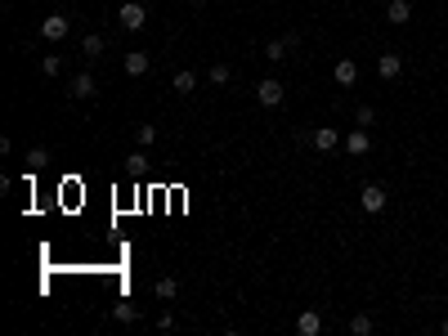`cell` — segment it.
Here are the masks:
<instances>
[{
	"label": "cell",
	"instance_id": "cell-16",
	"mask_svg": "<svg viewBox=\"0 0 448 336\" xmlns=\"http://www.w3.org/2000/svg\"><path fill=\"white\" fill-rule=\"evenodd\" d=\"M41 166H50V152H45V148H32V152H27V175H36Z\"/></svg>",
	"mask_w": 448,
	"mask_h": 336
},
{
	"label": "cell",
	"instance_id": "cell-13",
	"mask_svg": "<svg viewBox=\"0 0 448 336\" xmlns=\"http://www.w3.org/2000/svg\"><path fill=\"white\" fill-rule=\"evenodd\" d=\"M170 85H175V94H193L197 90V72H188V67H184V72L170 76Z\"/></svg>",
	"mask_w": 448,
	"mask_h": 336
},
{
	"label": "cell",
	"instance_id": "cell-11",
	"mask_svg": "<svg viewBox=\"0 0 448 336\" xmlns=\"http://www.w3.org/2000/svg\"><path fill=\"white\" fill-rule=\"evenodd\" d=\"M332 76H337V85H355L359 81V63L355 59H341L337 67H332Z\"/></svg>",
	"mask_w": 448,
	"mask_h": 336
},
{
	"label": "cell",
	"instance_id": "cell-25",
	"mask_svg": "<svg viewBox=\"0 0 448 336\" xmlns=\"http://www.w3.org/2000/svg\"><path fill=\"white\" fill-rule=\"evenodd\" d=\"M440 332H444V336H448V319H444V323H440Z\"/></svg>",
	"mask_w": 448,
	"mask_h": 336
},
{
	"label": "cell",
	"instance_id": "cell-17",
	"mask_svg": "<svg viewBox=\"0 0 448 336\" xmlns=\"http://www.w3.org/2000/svg\"><path fill=\"white\" fill-rule=\"evenodd\" d=\"M152 292L161 296V301H175V292H179V283L175 278H157V287H152Z\"/></svg>",
	"mask_w": 448,
	"mask_h": 336
},
{
	"label": "cell",
	"instance_id": "cell-14",
	"mask_svg": "<svg viewBox=\"0 0 448 336\" xmlns=\"http://www.w3.org/2000/svg\"><path fill=\"white\" fill-rule=\"evenodd\" d=\"M287 50H292L287 36H283V41H269V45H265V59H269V63H283V59H287Z\"/></svg>",
	"mask_w": 448,
	"mask_h": 336
},
{
	"label": "cell",
	"instance_id": "cell-8",
	"mask_svg": "<svg viewBox=\"0 0 448 336\" xmlns=\"http://www.w3.org/2000/svg\"><path fill=\"white\" fill-rule=\"evenodd\" d=\"M386 23H395V27L413 23V5H408V0H390L386 5Z\"/></svg>",
	"mask_w": 448,
	"mask_h": 336
},
{
	"label": "cell",
	"instance_id": "cell-1",
	"mask_svg": "<svg viewBox=\"0 0 448 336\" xmlns=\"http://www.w3.org/2000/svg\"><path fill=\"white\" fill-rule=\"evenodd\" d=\"M117 18H121V27H126V32H139V27L148 23V9L135 5V0H126V5L117 9Z\"/></svg>",
	"mask_w": 448,
	"mask_h": 336
},
{
	"label": "cell",
	"instance_id": "cell-26",
	"mask_svg": "<svg viewBox=\"0 0 448 336\" xmlns=\"http://www.w3.org/2000/svg\"><path fill=\"white\" fill-rule=\"evenodd\" d=\"M193 5H202V0H193Z\"/></svg>",
	"mask_w": 448,
	"mask_h": 336
},
{
	"label": "cell",
	"instance_id": "cell-24",
	"mask_svg": "<svg viewBox=\"0 0 448 336\" xmlns=\"http://www.w3.org/2000/svg\"><path fill=\"white\" fill-rule=\"evenodd\" d=\"M229 76H233V72H229V63H215L211 67V85H229Z\"/></svg>",
	"mask_w": 448,
	"mask_h": 336
},
{
	"label": "cell",
	"instance_id": "cell-15",
	"mask_svg": "<svg viewBox=\"0 0 448 336\" xmlns=\"http://www.w3.org/2000/svg\"><path fill=\"white\" fill-rule=\"evenodd\" d=\"M112 319H117V323H135V319H139V310H135L130 301H117V305H112Z\"/></svg>",
	"mask_w": 448,
	"mask_h": 336
},
{
	"label": "cell",
	"instance_id": "cell-18",
	"mask_svg": "<svg viewBox=\"0 0 448 336\" xmlns=\"http://www.w3.org/2000/svg\"><path fill=\"white\" fill-rule=\"evenodd\" d=\"M81 54H85V59H99V54H103V36H85V41H81Z\"/></svg>",
	"mask_w": 448,
	"mask_h": 336
},
{
	"label": "cell",
	"instance_id": "cell-20",
	"mask_svg": "<svg viewBox=\"0 0 448 336\" xmlns=\"http://www.w3.org/2000/svg\"><path fill=\"white\" fill-rule=\"evenodd\" d=\"M41 72L45 76H59L63 72V59H59V54H45V59H41Z\"/></svg>",
	"mask_w": 448,
	"mask_h": 336
},
{
	"label": "cell",
	"instance_id": "cell-5",
	"mask_svg": "<svg viewBox=\"0 0 448 336\" xmlns=\"http://www.w3.org/2000/svg\"><path fill=\"white\" fill-rule=\"evenodd\" d=\"M341 143H346V152H350V157H364V152L373 148V139H368V126H355V130H350Z\"/></svg>",
	"mask_w": 448,
	"mask_h": 336
},
{
	"label": "cell",
	"instance_id": "cell-10",
	"mask_svg": "<svg viewBox=\"0 0 448 336\" xmlns=\"http://www.w3.org/2000/svg\"><path fill=\"white\" fill-rule=\"evenodd\" d=\"M399 72H404V59H399V54H381L377 59V76L381 81H395Z\"/></svg>",
	"mask_w": 448,
	"mask_h": 336
},
{
	"label": "cell",
	"instance_id": "cell-2",
	"mask_svg": "<svg viewBox=\"0 0 448 336\" xmlns=\"http://www.w3.org/2000/svg\"><path fill=\"white\" fill-rule=\"evenodd\" d=\"M283 94H287V90H283V85L274 81V76H265V81H256V99H260L265 108H278V103H283Z\"/></svg>",
	"mask_w": 448,
	"mask_h": 336
},
{
	"label": "cell",
	"instance_id": "cell-3",
	"mask_svg": "<svg viewBox=\"0 0 448 336\" xmlns=\"http://www.w3.org/2000/svg\"><path fill=\"white\" fill-rule=\"evenodd\" d=\"M68 32H72L68 14H50V18H45V23H41V36H45V41H63V36H68Z\"/></svg>",
	"mask_w": 448,
	"mask_h": 336
},
{
	"label": "cell",
	"instance_id": "cell-23",
	"mask_svg": "<svg viewBox=\"0 0 448 336\" xmlns=\"http://www.w3.org/2000/svg\"><path fill=\"white\" fill-rule=\"evenodd\" d=\"M373 121H377V112H373V103H364V108H359V112H355V126H373Z\"/></svg>",
	"mask_w": 448,
	"mask_h": 336
},
{
	"label": "cell",
	"instance_id": "cell-6",
	"mask_svg": "<svg viewBox=\"0 0 448 336\" xmlns=\"http://www.w3.org/2000/svg\"><path fill=\"white\" fill-rule=\"evenodd\" d=\"M359 202H364L368 215H381V211H386V188H381V184H368L364 193H359Z\"/></svg>",
	"mask_w": 448,
	"mask_h": 336
},
{
	"label": "cell",
	"instance_id": "cell-9",
	"mask_svg": "<svg viewBox=\"0 0 448 336\" xmlns=\"http://www.w3.org/2000/svg\"><path fill=\"white\" fill-rule=\"evenodd\" d=\"M121 67H126V76H148V67H152V63H148V54H144V50H130L126 59H121Z\"/></svg>",
	"mask_w": 448,
	"mask_h": 336
},
{
	"label": "cell",
	"instance_id": "cell-22",
	"mask_svg": "<svg viewBox=\"0 0 448 336\" xmlns=\"http://www.w3.org/2000/svg\"><path fill=\"white\" fill-rule=\"evenodd\" d=\"M135 139H139V148H148V143H152V139H157V130H152V126H148V121H144V126H135Z\"/></svg>",
	"mask_w": 448,
	"mask_h": 336
},
{
	"label": "cell",
	"instance_id": "cell-7",
	"mask_svg": "<svg viewBox=\"0 0 448 336\" xmlns=\"http://www.w3.org/2000/svg\"><path fill=\"white\" fill-rule=\"evenodd\" d=\"M310 143H314L319 152H332V148L341 143V130H337V126H319V130L310 134Z\"/></svg>",
	"mask_w": 448,
	"mask_h": 336
},
{
	"label": "cell",
	"instance_id": "cell-21",
	"mask_svg": "<svg viewBox=\"0 0 448 336\" xmlns=\"http://www.w3.org/2000/svg\"><path fill=\"white\" fill-rule=\"evenodd\" d=\"M144 166H148L144 152H130V157H126V175H144Z\"/></svg>",
	"mask_w": 448,
	"mask_h": 336
},
{
	"label": "cell",
	"instance_id": "cell-19",
	"mask_svg": "<svg viewBox=\"0 0 448 336\" xmlns=\"http://www.w3.org/2000/svg\"><path fill=\"white\" fill-rule=\"evenodd\" d=\"M350 332H355V336H368V332H373V314H355V319H350Z\"/></svg>",
	"mask_w": 448,
	"mask_h": 336
},
{
	"label": "cell",
	"instance_id": "cell-12",
	"mask_svg": "<svg viewBox=\"0 0 448 336\" xmlns=\"http://www.w3.org/2000/svg\"><path fill=\"white\" fill-rule=\"evenodd\" d=\"M296 332H301V336H319V332H323V319H319L314 310H305L301 319H296Z\"/></svg>",
	"mask_w": 448,
	"mask_h": 336
},
{
	"label": "cell",
	"instance_id": "cell-4",
	"mask_svg": "<svg viewBox=\"0 0 448 336\" xmlns=\"http://www.w3.org/2000/svg\"><path fill=\"white\" fill-rule=\"evenodd\" d=\"M68 94H72V99H94V94H99V81H94L90 72H76L72 85H68Z\"/></svg>",
	"mask_w": 448,
	"mask_h": 336
}]
</instances>
